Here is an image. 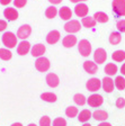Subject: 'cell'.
Returning <instances> with one entry per match:
<instances>
[{
    "label": "cell",
    "instance_id": "7402d4cb",
    "mask_svg": "<svg viewBox=\"0 0 125 126\" xmlns=\"http://www.w3.org/2000/svg\"><path fill=\"white\" fill-rule=\"evenodd\" d=\"M104 71L108 77H113V76H116V73H117V71H118V68L115 63H107L104 68Z\"/></svg>",
    "mask_w": 125,
    "mask_h": 126
},
{
    "label": "cell",
    "instance_id": "1f68e13d",
    "mask_svg": "<svg viewBox=\"0 0 125 126\" xmlns=\"http://www.w3.org/2000/svg\"><path fill=\"white\" fill-rule=\"evenodd\" d=\"M13 58V53L8 48H0V59L2 61H9Z\"/></svg>",
    "mask_w": 125,
    "mask_h": 126
},
{
    "label": "cell",
    "instance_id": "d6986e66",
    "mask_svg": "<svg viewBox=\"0 0 125 126\" xmlns=\"http://www.w3.org/2000/svg\"><path fill=\"white\" fill-rule=\"evenodd\" d=\"M92 118L97 122H106L108 118V113L104 109H97L92 113Z\"/></svg>",
    "mask_w": 125,
    "mask_h": 126
},
{
    "label": "cell",
    "instance_id": "4dcf8cb0",
    "mask_svg": "<svg viewBox=\"0 0 125 126\" xmlns=\"http://www.w3.org/2000/svg\"><path fill=\"white\" fill-rule=\"evenodd\" d=\"M115 82V87L118 90H124L125 89V78L123 76H117L116 79L114 80Z\"/></svg>",
    "mask_w": 125,
    "mask_h": 126
},
{
    "label": "cell",
    "instance_id": "836d02e7",
    "mask_svg": "<svg viewBox=\"0 0 125 126\" xmlns=\"http://www.w3.org/2000/svg\"><path fill=\"white\" fill-rule=\"evenodd\" d=\"M38 126H52V124H51V118H50L49 116H43V117L39 119Z\"/></svg>",
    "mask_w": 125,
    "mask_h": 126
},
{
    "label": "cell",
    "instance_id": "5bb4252c",
    "mask_svg": "<svg viewBox=\"0 0 125 126\" xmlns=\"http://www.w3.org/2000/svg\"><path fill=\"white\" fill-rule=\"evenodd\" d=\"M78 43L77 36H74L73 34H68L67 36H64V38L62 39V45L67 48H71Z\"/></svg>",
    "mask_w": 125,
    "mask_h": 126
},
{
    "label": "cell",
    "instance_id": "52a82bcc",
    "mask_svg": "<svg viewBox=\"0 0 125 126\" xmlns=\"http://www.w3.org/2000/svg\"><path fill=\"white\" fill-rule=\"evenodd\" d=\"M104 102V98L103 96L98 94H92L91 96H89V98L87 99V104H88L90 107L92 108H97V107H100Z\"/></svg>",
    "mask_w": 125,
    "mask_h": 126
},
{
    "label": "cell",
    "instance_id": "7bdbcfd3",
    "mask_svg": "<svg viewBox=\"0 0 125 126\" xmlns=\"http://www.w3.org/2000/svg\"><path fill=\"white\" fill-rule=\"evenodd\" d=\"M70 1L73 3H80V2H83V1H87V0H70Z\"/></svg>",
    "mask_w": 125,
    "mask_h": 126
},
{
    "label": "cell",
    "instance_id": "2e32d148",
    "mask_svg": "<svg viewBox=\"0 0 125 126\" xmlns=\"http://www.w3.org/2000/svg\"><path fill=\"white\" fill-rule=\"evenodd\" d=\"M3 16H5V18L7 19V20L13 21L18 18V11L13 7H7L5 10H3Z\"/></svg>",
    "mask_w": 125,
    "mask_h": 126
},
{
    "label": "cell",
    "instance_id": "60d3db41",
    "mask_svg": "<svg viewBox=\"0 0 125 126\" xmlns=\"http://www.w3.org/2000/svg\"><path fill=\"white\" fill-rule=\"evenodd\" d=\"M120 71H121V73H122V76L124 77V76H125V63H123V64H122V66H121Z\"/></svg>",
    "mask_w": 125,
    "mask_h": 126
},
{
    "label": "cell",
    "instance_id": "44dd1931",
    "mask_svg": "<svg viewBox=\"0 0 125 126\" xmlns=\"http://www.w3.org/2000/svg\"><path fill=\"white\" fill-rule=\"evenodd\" d=\"M92 117V113L89 109H83L78 114V121L80 123H88V121Z\"/></svg>",
    "mask_w": 125,
    "mask_h": 126
},
{
    "label": "cell",
    "instance_id": "9c48e42d",
    "mask_svg": "<svg viewBox=\"0 0 125 126\" xmlns=\"http://www.w3.org/2000/svg\"><path fill=\"white\" fill-rule=\"evenodd\" d=\"M32 34V28L29 25H21L17 31V38H20L21 41H26L27 37Z\"/></svg>",
    "mask_w": 125,
    "mask_h": 126
},
{
    "label": "cell",
    "instance_id": "ac0fdd59",
    "mask_svg": "<svg viewBox=\"0 0 125 126\" xmlns=\"http://www.w3.org/2000/svg\"><path fill=\"white\" fill-rule=\"evenodd\" d=\"M60 37H61V34L59 31H51L49 34L46 35V42L51 45L56 44V43L60 41Z\"/></svg>",
    "mask_w": 125,
    "mask_h": 126
},
{
    "label": "cell",
    "instance_id": "8fae6325",
    "mask_svg": "<svg viewBox=\"0 0 125 126\" xmlns=\"http://www.w3.org/2000/svg\"><path fill=\"white\" fill-rule=\"evenodd\" d=\"M45 52H46V47H45L44 44H41V43L33 45V47L31 48V54L34 58H41L45 54Z\"/></svg>",
    "mask_w": 125,
    "mask_h": 126
},
{
    "label": "cell",
    "instance_id": "b9f144b4",
    "mask_svg": "<svg viewBox=\"0 0 125 126\" xmlns=\"http://www.w3.org/2000/svg\"><path fill=\"white\" fill-rule=\"evenodd\" d=\"M98 126H112V124L107 123V122H100V124Z\"/></svg>",
    "mask_w": 125,
    "mask_h": 126
},
{
    "label": "cell",
    "instance_id": "ffe728a7",
    "mask_svg": "<svg viewBox=\"0 0 125 126\" xmlns=\"http://www.w3.org/2000/svg\"><path fill=\"white\" fill-rule=\"evenodd\" d=\"M46 83L51 88H56L60 84V79L55 73H49L46 76Z\"/></svg>",
    "mask_w": 125,
    "mask_h": 126
},
{
    "label": "cell",
    "instance_id": "5b68a950",
    "mask_svg": "<svg viewBox=\"0 0 125 126\" xmlns=\"http://www.w3.org/2000/svg\"><path fill=\"white\" fill-rule=\"evenodd\" d=\"M51 66V63L50 60L44 56H41V58H37V60L35 61V68L38 72H46L47 70Z\"/></svg>",
    "mask_w": 125,
    "mask_h": 126
},
{
    "label": "cell",
    "instance_id": "7c38bea8",
    "mask_svg": "<svg viewBox=\"0 0 125 126\" xmlns=\"http://www.w3.org/2000/svg\"><path fill=\"white\" fill-rule=\"evenodd\" d=\"M83 70L89 74H96L98 72V64L95 63L94 61L87 60L83 62Z\"/></svg>",
    "mask_w": 125,
    "mask_h": 126
},
{
    "label": "cell",
    "instance_id": "ab89813d",
    "mask_svg": "<svg viewBox=\"0 0 125 126\" xmlns=\"http://www.w3.org/2000/svg\"><path fill=\"white\" fill-rule=\"evenodd\" d=\"M49 2L52 3V5L54 6V5H59V3H61L62 2V0H49Z\"/></svg>",
    "mask_w": 125,
    "mask_h": 126
},
{
    "label": "cell",
    "instance_id": "f546056e",
    "mask_svg": "<svg viewBox=\"0 0 125 126\" xmlns=\"http://www.w3.org/2000/svg\"><path fill=\"white\" fill-rule=\"evenodd\" d=\"M79 114V110L77 107H74V106H69L67 109H65V115H67V117L69 118H73V117H77Z\"/></svg>",
    "mask_w": 125,
    "mask_h": 126
},
{
    "label": "cell",
    "instance_id": "d590c367",
    "mask_svg": "<svg viewBox=\"0 0 125 126\" xmlns=\"http://www.w3.org/2000/svg\"><path fill=\"white\" fill-rule=\"evenodd\" d=\"M115 105H116V107H117V108H120V109L124 108V107H125V98L120 97L118 99H116V102H115Z\"/></svg>",
    "mask_w": 125,
    "mask_h": 126
},
{
    "label": "cell",
    "instance_id": "83f0119b",
    "mask_svg": "<svg viewBox=\"0 0 125 126\" xmlns=\"http://www.w3.org/2000/svg\"><path fill=\"white\" fill-rule=\"evenodd\" d=\"M73 101L77 106H83L87 102V98L82 94H76L73 96Z\"/></svg>",
    "mask_w": 125,
    "mask_h": 126
},
{
    "label": "cell",
    "instance_id": "7a4b0ae2",
    "mask_svg": "<svg viewBox=\"0 0 125 126\" xmlns=\"http://www.w3.org/2000/svg\"><path fill=\"white\" fill-rule=\"evenodd\" d=\"M78 51L83 58H88L89 55L91 54L92 47H91V44L88 39H81L80 42L78 43Z\"/></svg>",
    "mask_w": 125,
    "mask_h": 126
},
{
    "label": "cell",
    "instance_id": "e575fe53",
    "mask_svg": "<svg viewBox=\"0 0 125 126\" xmlns=\"http://www.w3.org/2000/svg\"><path fill=\"white\" fill-rule=\"evenodd\" d=\"M116 27H117V31L120 33H125V19L118 20L117 24H116Z\"/></svg>",
    "mask_w": 125,
    "mask_h": 126
},
{
    "label": "cell",
    "instance_id": "277c9868",
    "mask_svg": "<svg viewBox=\"0 0 125 126\" xmlns=\"http://www.w3.org/2000/svg\"><path fill=\"white\" fill-rule=\"evenodd\" d=\"M112 9L116 16L124 17L125 16V0H113Z\"/></svg>",
    "mask_w": 125,
    "mask_h": 126
},
{
    "label": "cell",
    "instance_id": "f6af8a7d",
    "mask_svg": "<svg viewBox=\"0 0 125 126\" xmlns=\"http://www.w3.org/2000/svg\"><path fill=\"white\" fill-rule=\"evenodd\" d=\"M82 126H91V125H90L89 123H83V124H82Z\"/></svg>",
    "mask_w": 125,
    "mask_h": 126
},
{
    "label": "cell",
    "instance_id": "4316f807",
    "mask_svg": "<svg viewBox=\"0 0 125 126\" xmlns=\"http://www.w3.org/2000/svg\"><path fill=\"white\" fill-rule=\"evenodd\" d=\"M41 99L46 102H55L57 100V97L53 92H44L41 94Z\"/></svg>",
    "mask_w": 125,
    "mask_h": 126
},
{
    "label": "cell",
    "instance_id": "3957f363",
    "mask_svg": "<svg viewBox=\"0 0 125 126\" xmlns=\"http://www.w3.org/2000/svg\"><path fill=\"white\" fill-rule=\"evenodd\" d=\"M81 28V24L79 20L77 19H71L68 20L64 24V31L69 34H74V33H78Z\"/></svg>",
    "mask_w": 125,
    "mask_h": 126
},
{
    "label": "cell",
    "instance_id": "8992f818",
    "mask_svg": "<svg viewBox=\"0 0 125 126\" xmlns=\"http://www.w3.org/2000/svg\"><path fill=\"white\" fill-rule=\"evenodd\" d=\"M87 90L90 92H97L100 88H102V80H99L98 78H90L86 83Z\"/></svg>",
    "mask_w": 125,
    "mask_h": 126
},
{
    "label": "cell",
    "instance_id": "74e56055",
    "mask_svg": "<svg viewBox=\"0 0 125 126\" xmlns=\"http://www.w3.org/2000/svg\"><path fill=\"white\" fill-rule=\"evenodd\" d=\"M6 28H7V21L0 19V32H3Z\"/></svg>",
    "mask_w": 125,
    "mask_h": 126
},
{
    "label": "cell",
    "instance_id": "9a60e30c",
    "mask_svg": "<svg viewBox=\"0 0 125 126\" xmlns=\"http://www.w3.org/2000/svg\"><path fill=\"white\" fill-rule=\"evenodd\" d=\"M31 43L27 42V41H21L18 45H17V54L23 56V55H26L27 53L31 51Z\"/></svg>",
    "mask_w": 125,
    "mask_h": 126
},
{
    "label": "cell",
    "instance_id": "6da1fadb",
    "mask_svg": "<svg viewBox=\"0 0 125 126\" xmlns=\"http://www.w3.org/2000/svg\"><path fill=\"white\" fill-rule=\"evenodd\" d=\"M1 41L7 48H14L17 45V35H15L11 32H6L1 37Z\"/></svg>",
    "mask_w": 125,
    "mask_h": 126
},
{
    "label": "cell",
    "instance_id": "f1b7e54d",
    "mask_svg": "<svg viewBox=\"0 0 125 126\" xmlns=\"http://www.w3.org/2000/svg\"><path fill=\"white\" fill-rule=\"evenodd\" d=\"M57 14H59L57 8H55L54 6H50V7L46 8V10H45V16H46V18H49V19L55 18V16H56Z\"/></svg>",
    "mask_w": 125,
    "mask_h": 126
},
{
    "label": "cell",
    "instance_id": "d6a6232c",
    "mask_svg": "<svg viewBox=\"0 0 125 126\" xmlns=\"http://www.w3.org/2000/svg\"><path fill=\"white\" fill-rule=\"evenodd\" d=\"M52 126H67V121L63 117H56L53 121Z\"/></svg>",
    "mask_w": 125,
    "mask_h": 126
},
{
    "label": "cell",
    "instance_id": "d4e9b609",
    "mask_svg": "<svg viewBox=\"0 0 125 126\" xmlns=\"http://www.w3.org/2000/svg\"><path fill=\"white\" fill-rule=\"evenodd\" d=\"M94 18H95V20H96L97 23L105 24V23L108 21L109 17H108V15H107L106 13H104V11H97V13H95Z\"/></svg>",
    "mask_w": 125,
    "mask_h": 126
},
{
    "label": "cell",
    "instance_id": "8d00e7d4",
    "mask_svg": "<svg viewBox=\"0 0 125 126\" xmlns=\"http://www.w3.org/2000/svg\"><path fill=\"white\" fill-rule=\"evenodd\" d=\"M27 3V0H14V5L17 8H24Z\"/></svg>",
    "mask_w": 125,
    "mask_h": 126
},
{
    "label": "cell",
    "instance_id": "e0dca14e",
    "mask_svg": "<svg viewBox=\"0 0 125 126\" xmlns=\"http://www.w3.org/2000/svg\"><path fill=\"white\" fill-rule=\"evenodd\" d=\"M59 16H60V18L63 19V20H67V21L71 20V18H72V10H71L68 6L61 7L59 9Z\"/></svg>",
    "mask_w": 125,
    "mask_h": 126
},
{
    "label": "cell",
    "instance_id": "484cf974",
    "mask_svg": "<svg viewBox=\"0 0 125 126\" xmlns=\"http://www.w3.org/2000/svg\"><path fill=\"white\" fill-rule=\"evenodd\" d=\"M112 59H113V61L118 62V63H120V62H124V61H125V51L117 50V51H115V52H113Z\"/></svg>",
    "mask_w": 125,
    "mask_h": 126
},
{
    "label": "cell",
    "instance_id": "bcb514c9",
    "mask_svg": "<svg viewBox=\"0 0 125 126\" xmlns=\"http://www.w3.org/2000/svg\"><path fill=\"white\" fill-rule=\"evenodd\" d=\"M27 126H37L36 124H29V125H27Z\"/></svg>",
    "mask_w": 125,
    "mask_h": 126
},
{
    "label": "cell",
    "instance_id": "f35d334b",
    "mask_svg": "<svg viewBox=\"0 0 125 126\" xmlns=\"http://www.w3.org/2000/svg\"><path fill=\"white\" fill-rule=\"evenodd\" d=\"M11 1H13V0H0V3H1L2 6H8Z\"/></svg>",
    "mask_w": 125,
    "mask_h": 126
},
{
    "label": "cell",
    "instance_id": "603a6c76",
    "mask_svg": "<svg viewBox=\"0 0 125 126\" xmlns=\"http://www.w3.org/2000/svg\"><path fill=\"white\" fill-rule=\"evenodd\" d=\"M96 23L97 21L95 20L94 17H90V16H86L81 19V25L86 28H92V27L96 26Z\"/></svg>",
    "mask_w": 125,
    "mask_h": 126
},
{
    "label": "cell",
    "instance_id": "ee69618b",
    "mask_svg": "<svg viewBox=\"0 0 125 126\" xmlns=\"http://www.w3.org/2000/svg\"><path fill=\"white\" fill-rule=\"evenodd\" d=\"M10 126H23V124L21 123H14V124H11Z\"/></svg>",
    "mask_w": 125,
    "mask_h": 126
},
{
    "label": "cell",
    "instance_id": "30bf717a",
    "mask_svg": "<svg viewBox=\"0 0 125 126\" xmlns=\"http://www.w3.org/2000/svg\"><path fill=\"white\" fill-rule=\"evenodd\" d=\"M102 88H103V90H104L105 92H107V94L113 92V90H114V88H115L114 80H113L110 77H108V76L105 77V78L102 80Z\"/></svg>",
    "mask_w": 125,
    "mask_h": 126
},
{
    "label": "cell",
    "instance_id": "cb8c5ba5",
    "mask_svg": "<svg viewBox=\"0 0 125 126\" xmlns=\"http://www.w3.org/2000/svg\"><path fill=\"white\" fill-rule=\"evenodd\" d=\"M108 41H109V43L112 45H118L121 43V41H122V35H121L120 32H112Z\"/></svg>",
    "mask_w": 125,
    "mask_h": 126
},
{
    "label": "cell",
    "instance_id": "ba28073f",
    "mask_svg": "<svg viewBox=\"0 0 125 126\" xmlns=\"http://www.w3.org/2000/svg\"><path fill=\"white\" fill-rule=\"evenodd\" d=\"M107 60V53L104 48L98 47L97 50H95L94 52V62L97 64H103Z\"/></svg>",
    "mask_w": 125,
    "mask_h": 126
},
{
    "label": "cell",
    "instance_id": "4fadbf2b",
    "mask_svg": "<svg viewBox=\"0 0 125 126\" xmlns=\"http://www.w3.org/2000/svg\"><path fill=\"white\" fill-rule=\"evenodd\" d=\"M89 13V8L86 3L83 2H80V3H77L76 7H74V14H76L78 17L80 18H83V17H86Z\"/></svg>",
    "mask_w": 125,
    "mask_h": 126
}]
</instances>
